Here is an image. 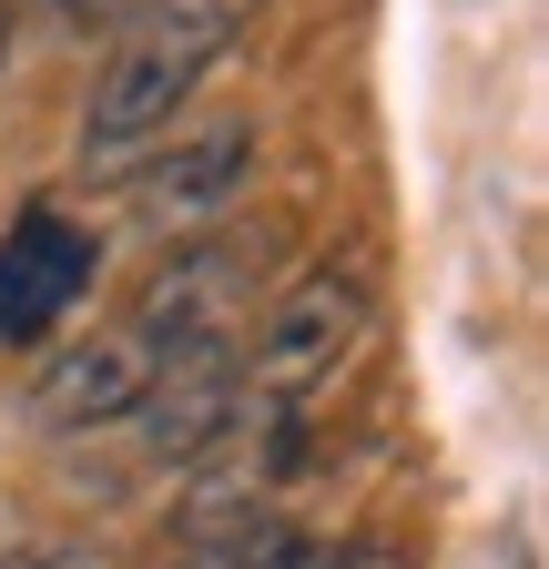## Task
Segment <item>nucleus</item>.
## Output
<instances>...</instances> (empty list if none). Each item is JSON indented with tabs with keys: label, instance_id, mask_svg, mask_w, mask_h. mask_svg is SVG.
Masks as SVG:
<instances>
[{
	"label": "nucleus",
	"instance_id": "obj_1",
	"mask_svg": "<svg viewBox=\"0 0 549 569\" xmlns=\"http://www.w3.org/2000/svg\"><path fill=\"white\" fill-rule=\"evenodd\" d=\"M264 11V0H132L112 21V61L92 82V112H82V163L92 173H122L132 153H153V142L193 112L203 71L234 51V31Z\"/></svg>",
	"mask_w": 549,
	"mask_h": 569
},
{
	"label": "nucleus",
	"instance_id": "obj_2",
	"mask_svg": "<svg viewBox=\"0 0 549 569\" xmlns=\"http://www.w3.org/2000/svg\"><path fill=\"white\" fill-rule=\"evenodd\" d=\"M367 316H377V284H367V264H357V254L306 264L286 296H274L264 336H254L244 407H254V417H306V407L336 387V367L367 346Z\"/></svg>",
	"mask_w": 549,
	"mask_h": 569
},
{
	"label": "nucleus",
	"instance_id": "obj_3",
	"mask_svg": "<svg viewBox=\"0 0 549 569\" xmlns=\"http://www.w3.org/2000/svg\"><path fill=\"white\" fill-rule=\"evenodd\" d=\"M244 173H254V122H173L153 153H132L122 163V193H132V224L143 234H214L224 213H234V193H244Z\"/></svg>",
	"mask_w": 549,
	"mask_h": 569
},
{
	"label": "nucleus",
	"instance_id": "obj_4",
	"mask_svg": "<svg viewBox=\"0 0 549 569\" xmlns=\"http://www.w3.org/2000/svg\"><path fill=\"white\" fill-rule=\"evenodd\" d=\"M92 264H102V244L61 203H21L11 234H0V346H41L92 296Z\"/></svg>",
	"mask_w": 549,
	"mask_h": 569
},
{
	"label": "nucleus",
	"instance_id": "obj_5",
	"mask_svg": "<svg viewBox=\"0 0 549 569\" xmlns=\"http://www.w3.org/2000/svg\"><path fill=\"white\" fill-rule=\"evenodd\" d=\"M132 417H143V438H153L163 468H203V458L234 438V417H244V356H234V336L163 346L153 397L132 407Z\"/></svg>",
	"mask_w": 549,
	"mask_h": 569
},
{
	"label": "nucleus",
	"instance_id": "obj_6",
	"mask_svg": "<svg viewBox=\"0 0 549 569\" xmlns=\"http://www.w3.org/2000/svg\"><path fill=\"white\" fill-rule=\"evenodd\" d=\"M153 367H163V346L122 316V326H102L82 346H61L51 367L31 377V407H41V427H122L132 407L153 397Z\"/></svg>",
	"mask_w": 549,
	"mask_h": 569
},
{
	"label": "nucleus",
	"instance_id": "obj_7",
	"mask_svg": "<svg viewBox=\"0 0 549 569\" xmlns=\"http://www.w3.org/2000/svg\"><path fill=\"white\" fill-rule=\"evenodd\" d=\"M286 569H407V549H397V539H357V529H347V539H296V559H286Z\"/></svg>",
	"mask_w": 549,
	"mask_h": 569
},
{
	"label": "nucleus",
	"instance_id": "obj_8",
	"mask_svg": "<svg viewBox=\"0 0 549 569\" xmlns=\"http://www.w3.org/2000/svg\"><path fill=\"white\" fill-rule=\"evenodd\" d=\"M0 569H112V549H92V539H51V549H21V559H0Z\"/></svg>",
	"mask_w": 549,
	"mask_h": 569
},
{
	"label": "nucleus",
	"instance_id": "obj_9",
	"mask_svg": "<svg viewBox=\"0 0 549 569\" xmlns=\"http://www.w3.org/2000/svg\"><path fill=\"white\" fill-rule=\"evenodd\" d=\"M122 11H132V0H51V21H61V31H112Z\"/></svg>",
	"mask_w": 549,
	"mask_h": 569
},
{
	"label": "nucleus",
	"instance_id": "obj_10",
	"mask_svg": "<svg viewBox=\"0 0 549 569\" xmlns=\"http://www.w3.org/2000/svg\"><path fill=\"white\" fill-rule=\"evenodd\" d=\"M11 41H21V21H11V0H0V82H11Z\"/></svg>",
	"mask_w": 549,
	"mask_h": 569
}]
</instances>
